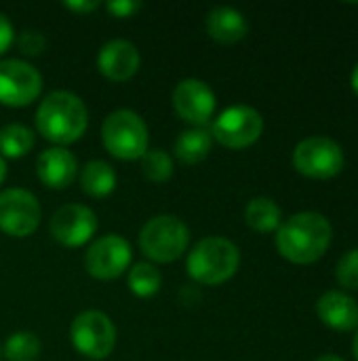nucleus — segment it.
Returning a JSON list of instances; mask_svg holds the SVG:
<instances>
[{"mask_svg": "<svg viewBox=\"0 0 358 361\" xmlns=\"http://www.w3.org/2000/svg\"><path fill=\"white\" fill-rule=\"evenodd\" d=\"M139 63H141V57H139L137 47L122 38L106 42L97 55L99 72L108 80H114V82H124L133 78L139 70Z\"/></svg>", "mask_w": 358, "mask_h": 361, "instance_id": "4468645a", "label": "nucleus"}, {"mask_svg": "<svg viewBox=\"0 0 358 361\" xmlns=\"http://www.w3.org/2000/svg\"><path fill=\"white\" fill-rule=\"evenodd\" d=\"M89 125L84 102L70 91L49 93L36 110L38 133L59 148L78 142Z\"/></svg>", "mask_w": 358, "mask_h": 361, "instance_id": "f03ea898", "label": "nucleus"}, {"mask_svg": "<svg viewBox=\"0 0 358 361\" xmlns=\"http://www.w3.org/2000/svg\"><path fill=\"white\" fill-rule=\"evenodd\" d=\"M40 218V203L30 190L6 188L0 192V231L8 237H30Z\"/></svg>", "mask_w": 358, "mask_h": 361, "instance_id": "9b49d317", "label": "nucleus"}, {"mask_svg": "<svg viewBox=\"0 0 358 361\" xmlns=\"http://www.w3.org/2000/svg\"><path fill=\"white\" fill-rule=\"evenodd\" d=\"M80 188L93 199H103L116 188V171L106 161H89L80 169Z\"/></svg>", "mask_w": 358, "mask_h": 361, "instance_id": "a211bd4d", "label": "nucleus"}, {"mask_svg": "<svg viewBox=\"0 0 358 361\" xmlns=\"http://www.w3.org/2000/svg\"><path fill=\"white\" fill-rule=\"evenodd\" d=\"M241 264L238 247L224 237H205L188 254L186 271L203 286H219L234 277Z\"/></svg>", "mask_w": 358, "mask_h": 361, "instance_id": "7ed1b4c3", "label": "nucleus"}, {"mask_svg": "<svg viewBox=\"0 0 358 361\" xmlns=\"http://www.w3.org/2000/svg\"><path fill=\"white\" fill-rule=\"evenodd\" d=\"M173 108L181 121L205 127L215 112V93L205 80L184 78L173 89Z\"/></svg>", "mask_w": 358, "mask_h": 361, "instance_id": "ddd939ff", "label": "nucleus"}, {"mask_svg": "<svg viewBox=\"0 0 358 361\" xmlns=\"http://www.w3.org/2000/svg\"><path fill=\"white\" fill-rule=\"evenodd\" d=\"M106 8L114 17H131L133 13H137L141 8V2H135V0H114V2H108Z\"/></svg>", "mask_w": 358, "mask_h": 361, "instance_id": "bb28decb", "label": "nucleus"}, {"mask_svg": "<svg viewBox=\"0 0 358 361\" xmlns=\"http://www.w3.org/2000/svg\"><path fill=\"white\" fill-rule=\"evenodd\" d=\"M42 91L40 72L21 59L0 61V104L8 108H23L36 102Z\"/></svg>", "mask_w": 358, "mask_h": 361, "instance_id": "1a4fd4ad", "label": "nucleus"}, {"mask_svg": "<svg viewBox=\"0 0 358 361\" xmlns=\"http://www.w3.org/2000/svg\"><path fill=\"white\" fill-rule=\"evenodd\" d=\"M34 131L21 123H11L0 129V157L2 159H21L34 148Z\"/></svg>", "mask_w": 358, "mask_h": 361, "instance_id": "aec40b11", "label": "nucleus"}, {"mask_svg": "<svg viewBox=\"0 0 358 361\" xmlns=\"http://www.w3.org/2000/svg\"><path fill=\"white\" fill-rule=\"evenodd\" d=\"M133 258L131 243L120 235H103L93 241L84 254V269L91 277L110 281L120 277Z\"/></svg>", "mask_w": 358, "mask_h": 361, "instance_id": "9d476101", "label": "nucleus"}, {"mask_svg": "<svg viewBox=\"0 0 358 361\" xmlns=\"http://www.w3.org/2000/svg\"><path fill=\"white\" fill-rule=\"evenodd\" d=\"M262 131H264V118L255 108L232 106L215 118L211 137L226 148L241 150L255 144Z\"/></svg>", "mask_w": 358, "mask_h": 361, "instance_id": "0eeeda50", "label": "nucleus"}, {"mask_svg": "<svg viewBox=\"0 0 358 361\" xmlns=\"http://www.w3.org/2000/svg\"><path fill=\"white\" fill-rule=\"evenodd\" d=\"M190 243V231L177 216H156L139 233V250L152 262H173L181 258Z\"/></svg>", "mask_w": 358, "mask_h": 361, "instance_id": "39448f33", "label": "nucleus"}, {"mask_svg": "<svg viewBox=\"0 0 358 361\" xmlns=\"http://www.w3.org/2000/svg\"><path fill=\"white\" fill-rule=\"evenodd\" d=\"M354 357L358 361V332H357V338H354Z\"/></svg>", "mask_w": 358, "mask_h": 361, "instance_id": "473e14b6", "label": "nucleus"}, {"mask_svg": "<svg viewBox=\"0 0 358 361\" xmlns=\"http://www.w3.org/2000/svg\"><path fill=\"white\" fill-rule=\"evenodd\" d=\"M338 281L342 288L358 290V250L348 252L340 262H338Z\"/></svg>", "mask_w": 358, "mask_h": 361, "instance_id": "393cba45", "label": "nucleus"}, {"mask_svg": "<svg viewBox=\"0 0 358 361\" xmlns=\"http://www.w3.org/2000/svg\"><path fill=\"white\" fill-rule=\"evenodd\" d=\"M213 137L205 127H194L188 131H181L175 142V157L184 165H198L205 161L211 152Z\"/></svg>", "mask_w": 358, "mask_h": 361, "instance_id": "6ab92c4d", "label": "nucleus"}, {"mask_svg": "<svg viewBox=\"0 0 358 361\" xmlns=\"http://www.w3.org/2000/svg\"><path fill=\"white\" fill-rule=\"evenodd\" d=\"M352 89H354V93L358 95V66L354 68V72H352Z\"/></svg>", "mask_w": 358, "mask_h": 361, "instance_id": "7c9ffc66", "label": "nucleus"}, {"mask_svg": "<svg viewBox=\"0 0 358 361\" xmlns=\"http://www.w3.org/2000/svg\"><path fill=\"white\" fill-rule=\"evenodd\" d=\"M162 286V277L158 269L150 262H137L129 271V288L137 298H150L158 294Z\"/></svg>", "mask_w": 358, "mask_h": 361, "instance_id": "4be33fe9", "label": "nucleus"}, {"mask_svg": "<svg viewBox=\"0 0 358 361\" xmlns=\"http://www.w3.org/2000/svg\"><path fill=\"white\" fill-rule=\"evenodd\" d=\"M293 167L308 178L329 180L344 169V152L329 137H308L293 150Z\"/></svg>", "mask_w": 358, "mask_h": 361, "instance_id": "6e6552de", "label": "nucleus"}, {"mask_svg": "<svg viewBox=\"0 0 358 361\" xmlns=\"http://www.w3.org/2000/svg\"><path fill=\"white\" fill-rule=\"evenodd\" d=\"M40 341L32 332H15L4 343V357L8 361H36L40 355Z\"/></svg>", "mask_w": 358, "mask_h": 361, "instance_id": "5701e85b", "label": "nucleus"}, {"mask_svg": "<svg viewBox=\"0 0 358 361\" xmlns=\"http://www.w3.org/2000/svg\"><path fill=\"white\" fill-rule=\"evenodd\" d=\"M4 180H6V161L0 157V184H2Z\"/></svg>", "mask_w": 358, "mask_h": 361, "instance_id": "c756f323", "label": "nucleus"}, {"mask_svg": "<svg viewBox=\"0 0 358 361\" xmlns=\"http://www.w3.org/2000/svg\"><path fill=\"white\" fill-rule=\"evenodd\" d=\"M0 355H2V353H0Z\"/></svg>", "mask_w": 358, "mask_h": 361, "instance_id": "72a5a7b5", "label": "nucleus"}, {"mask_svg": "<svg viewBox=\"0 0 358 361\" xmlns=\"http://www.w3.org/2000/svg\"><path fill=\"white\" fill-rule=\"evenodd\" d=\"M13 40H15L13 25H11V21L6 19V15H4V13H0V55H2V53H6V51L11 49Z\"/></svg>", "mask_w": 358, "mask_h": 361, "instance_id": "cd10ccee", "label": "nucleus"}, {"mask_svg": "<svg viewBox=\"0 0 358 361\" xmlns=\"http://www.w3.org/2000/svg\"><path fill=\"white\" fill-rule=\"evenodd\" d=\"M331 224L317 212H304L291 216L279 226L276 250L293 264L317 262L331 245Z\"/></svg>", "mask_w": 358, "mask_h": 361, "instance_id": "f257e3e1", "label": "nucleus"}, {"mask_svg": "<svg viewBox=\"0 0 358 361\" xmlns=\"http://www.w3.org/2000/svg\"><path fill=\"white\" fill-rule=\"evenodd\" d=\"M317 313L321 322L338 332H348L358 328V305L344 292H327L317 302Z\"/></svg>", "mask_w": 358, "mask_h": 361, "instance_id": "dca6fc26", "label": "nucleus"}, {"mask_svg": "<svg viewBox=\"0 0 358 361\" xmlns=\"http://www.w3.org/2000/svg\"><path fill=\"white\" fill-rule=\"evenodd\" d=\"M103 148L120 161H137L148 152L150 135L143 118L133 110H114L101 125Z\"/></svg>", "mask_w": 358, "mask_h": 361, "instance_id": "20e7f679", "label": "nucleus"}, {"mask_svg": "<svg viewBox=\"0 0 358 361\" xmlns=\"http://www.w3.org/2000/svg\"><path fill=\"white\" fill-rule=\"evenodd\" d=\"M205 27L207 34L222 44H234L243 40L249 32L245 15L232 6H215L205 19Z\"/></svg>", "mask_w": 358, "mask_h": 361, "instance_id": "f3484780", "label": "nucleus"}, {"mask_svg": "<svg viewBox=\"0 0 358 361\" xmlns=\"http://www.w3.org/2000/svg\"><path fill=\"white\" fill-rule=\"evenodd\" d=\"M74 349L89 360H106L116 345V328L101 311L80 313L70 328Z\"/></svg>", "mask_w": 358, "mask_h": 361, "instance_id": "423d86ee", "label": "nucleus"}, {"mask_svg": "<svg viewBox=\"0 0 358 361\" xmlns=\"http://www.w3.org/2000/svg\"><path fill=\"white\" fill-rule=\"evenodd\" d=\"M63 6L72 13H93L95 8H99V2L97 0H65Z\"/></svg>", "mask_w": 358, "mask_h": 361, "instance_id": "c85d7f7f", "label": "nucleus"}, {"mask_svg": "<svg viewBox=\"0 0 358 361\" xmlns=\"http://www.w3.org/2000/svg\"><path fill=\"white\" fill-rule=\"evenodd\" d=\"M51 235L65 247H80L97 233V216L87 205L70 203L59 207L51 218Z\"/></svg>", "mask_w": 358, "mask_h": 361, "instance_id": "f8f14e48", "label": "nucleus"}, {"mask_svg": "<svg viewBox=\"0 0 358 361\" xmlns=\"http://www.w3.org/2000/svg\"><path fill=\"white\" fill-rule=\"evenodd\" d=\"M141 171L150 182H167L173 176V159L162 148L148 150L141 157Z\"/></svg>", "mask_w": 358, "mask_h": 361, "instance_id": "b1692460", "label": "nucleus"}, {"mask_svg": "<svg viewBox=\"0 0 358 361\" xmlns=\"http://www.w3.org/2000/svg\"><path fill=\"white\" fill-rule=\"evenodd\" d=\"M317 361H344V360H340V357H335V355H323V357H319Z\"/></svg>", "mask_w": 358, "mask_h": 361, "instance_id": "2f4dec72", "label": "nucleus"}, {"mask_svg": "<svg viewBox=\"0 0 358 361\" xmlns=\"http://www.w3.org/2000/svg\"><path fill=\"white\" fill-rule=\"evenodd\" d=\"M245 220L257 233H272V231H279L281 226V209L272 199L257 197L247 205Z\"/></svg>", "mask_w": 358, "mask_h": 361, "instance_id": "412c9836", "label": "nucleus"}, {"mask_svg": "<svg viewBox=\"0 0 358 361\" xmlns=\"http://www.w3.org/2000/svg\"><path fill=\"white\" fill-rule=\"evenodd\" d=\"M17 47L23 55L27 57H36L40 55L44 49H46V38L40 34V32H34V30H25L21 32L19 40H17Z\"/></svg>", "mask_w": 358, "mask_h": 361, "instance_id": "a878e982", "label": "nucleus"}, {"mask_svg": "<svg viewBox=\"0 0 358 361\" xmlns=\"http://www.w3.org/2000/svg\"><path fill=\"white\" fill-rule=\"evenodd\" d=\"M36 173H38V180L46 188L63 190L74 182L78 173V161L70 150L53 146L40 152L36 161Z\"/></svg>", "mask_w": 358, "mask_h": 361, "instance_id": "2eb2a0df", "label": "nucleus"}]
</instances>
